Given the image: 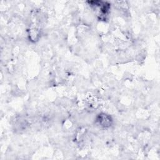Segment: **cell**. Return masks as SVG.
<instances>
[{
    "mask_svg": "<svg viewBox=\"0 0 160 160\" xmlns=\"http://www.w3.org/2000/svg\"><path fill=\"white\" fill-rule=\"evenodd\" d=\"M97 121L101 126L103 128H108L111 126L112 119L111 117L108 114L102 113L99 114L97 117Z\"/></svg>",
    "mask_w": 160,
    "mask_h": 160,
    "instance_id": "6da1fadb",
    "label": "cell"
}]
</instances>
